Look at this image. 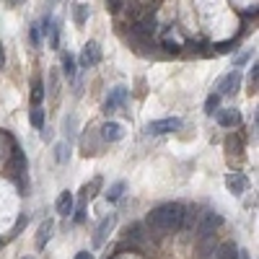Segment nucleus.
<instances>
[{
  "label": "nucleus",
  "instance_id": "nucleus-12",
  "mask_svg": "<svg viewBox=\"0 0 259 259\" xmlns=\"http://www.w3.org/2000/svg\"><path fill=\"white\" fill-rule=\"evenodd\" d=\"M99 135H101V140H106V143H117V140H122V135H124V127H122L119 122H104Z\"/></svg>",
  "mask_w": 259,
  "mask_h": 259
},
{
  "label": "nucleus",
  "instance_id": "nucleus-13",
  "mask_svg": "<svg viewBox=\"0 0 259 259\" xmlns=\"http://www.w3.org/2000/svg\"><path fill=\"white\" fill-rule=\"evenodd\" d=\"M52 233H55V221H52V218L41 221V226H39V231H36V241H34L39 251H41V249L47 246V241L52 239Z\"/></svg>",
  "mask_w": 259,
  "mask_h": 259
},
{
  "label": "nucleus",
  "instance_id": "nucleus-17",
  "mask_svg": "<svg viewBox=\"0 0 259 259\" xmlns=\"http://www.w3.org/2000/svg\"><path fill=\"white\" fill-rule=\"evenodd\" d=\"M75 124H78V119H75V114H68L62 119V133H65V143H73L75 140Z\"/></svg>",
  "mask_w": 259,
  "mask_h": 259
},
{
  "label": "nucleus",
  "instance_id": "nucleus-21",
  "mask_svg": "<svg viewBox=\"0 0 259 259\" xmlns=\"http://www.w3.org/2000/svg\"><path fill=\"white\" fill-rule=\"evenodd\" d=\"M122 194H124V182H114L109 189H106V200H109V202H117Z\"/></svg>",
  "mask_w": 259,
  "mask_h": 259
},
{
  "label": "nucleus",
  "instance_id": "nucleus-31",
  "mask_svg": "<svg viewBox=\"0 0 259 259\" xmlns=\"http://www.w3.org/2000/svg\"><path fill=\"white\" fill-rule=\"evenodd\" d=\"M52 24H55V18H52V16H45V18H41V26H39V29H41V34H45V36L50 34Z\"/></svg>",
  "mask_w": 259,
  "mask_h": 259
},
{
  "label": "nucleus",
  "instance_id": "nucleus-19",
  "mask_svg": "<svg viewBox=\"0 0 259 259\" xmlns=\"http://www.w3.org/2000/svg\"><path fill=\"white\" fill-rule=\"evenodd\" d=\"M41 101H45V83H41L39 78L31 83V104L34 106H39Z\"/></svg>",
  "mask_w": 259,
  "mask_h": 259
},
{
  "label": "nucleus",
  "instance_id": "nucleus-39",
  "mask_svg": "<svg viewBox=\"0 0 259 259\" xmlns=\"http://www.w3.org/2000/svg\"><path fill=\"white\" fill-rule=\"evenodd\" d=\"M0 70H6V52H3V45H0Z\"/></svg>",
  "mask_w": 259,
  "mask_h": 259
},
{
  "label": "nucleus",
  "instance_id": "nucleus-32",
  "mask_svg": "<svg viewBox=\"0 0 259 259\" xmlns=\"http://www.w3.org/2000/svg\"><path fill=\"white\" fill-rule=\"evenodd\" d=\"M26 223H29V215L24 212V215L18 218V223H16V228H13V233H11V236H18L21 231H24V226H26Z\"/></svg>",
  "mask_w": 259,
  "mask_h": 259
},
{
  "label": "nucleus",
  "instance_id": "nucleus-34",
  "mask_svg": "<svg viewBox=\"0 0 259 259\" xmlns=\"http://www.w3.org/2000/svg\"><path fill=\"white\" fill-rule=\"evenodd\" d=\"M236 45H239V41H223V45H215V50H218V52H231V50H236Z\"/></svg>",
  "mask_w": 259,
  "mask_h": 259
},
{
  "label": "nucleus",
  "instance_id": "nucleus-5",
  "mask_svg": "<svg viewBox=\"0 0 259 259\" xmlns=\"http://www.w3.org/2000/svg\"><path fill=\"white\" fill-rule=\"evenodd\" d=\"M133 31L135 36H143V39H153V34L158 31V24H156V16L150 13V16H140L135 24H133Z\"/></svg>",
  "mask_w": 259,
  "mask_h": 259
},
{
  "label": "nucleus",
  "instance_id": "nucleus-11",
  "mask_svg": "<svg viewBox=\"0 0 259 259\" xmlns=\"http://www.w3.org/2000/svg\"><path fill=\"white\" fill-rule=\"evenodd\" d=\"M215 117H218V124L221 127H228V130L241 124V112L239 109H218V112H215Z\"/></svg>",
  "mask_w": 259,
  "mask_h": 259
},
{
  "label": "nucleus",
  "instance_id": "nucleus-33",
  "mask_svg": "<svg viewBox=\"0 0 259 259\" xmlns=\"http://www.w3.org/2000/svg\"><path fill=\"white\" fill-rule=\"evenodd\" d=\"M163 50L171 52V55H179V45H177V41H171V39H163Z\"/></svg>",
  "mask_w": 259,
  "mask_h": 259
},
{
  "label": "nucleus",
  "instance_id": "nucleus-40",
  "mask_svg": "<svg viewBox=\"0 0 259 259\" xmlns=\"http://www.w3.org/2000/svg\"><path fill=\"white\" fill-rule=\"evenodd\" d=\"M11 3H13V6H18V3H21V0H11Z\"/></svg>",
  "mask_w": 259,
  "mask_h": 259
},
{
  "label": "nucleus",
  "instance_id": "nucleus-27",
  "mask_svg": "<svg viewBox=\"0 0 259 259\" xmlns=\"http://www.w3.org/2000/svg\"><path fill=\"white\" fill-rule=\"evenodd\" d=\"M47 39H50V47H52V50H57V47H60V21H55V24H52V29H50Z\"/></svg>",
  "mask_w": 259,
  "mask_h": 259
},
{
  "label": "nucleus",
  "instance_id": "nucleus-20",
  "mask_svg": "<svg viewBox=\"0 0 259 259\" xmlns=\"http://www.w3.org/2000/svg\"><path fill=\"white\" fill-rule=\"evenodd\" d=\"M226 150H228V156H241V138L228 135L226 138Z\"/></svg>",
  "mask_w": 259,
  "mask_h": 259
},
{
  "label": "nucleus",
  "instance_id": "nucleus-8",
  "mask_svg": "<svg viewBox=\"0 0 259 259\" xmlns=\"http://www.w3.org/2000/svg\"><path fill=\"white\" fill-rule=\"evenodd\" d=\"M99 62H101V47L96 45V41H89L80 52V65L83 68H94V65H99Z\"/></svg>",
  "mask_w": 259,
  "mask_h": 259
},
{
  "label": "nucleus",
  "instance_id": "nucleus-14",
  "mask_svg": "<svg viewBox=\"0 0 259 259\" xmlns=\"http://www.w3.org/2000/svg\"><path fill=\"white\" fill-rule=\"evenodd\" d=\"M55 207H57V212L62 215V218H68V215H73V210H75V202H73V192H60V197H57V202H55Z\"/></svg>",
  "mask_w": 259,
  "mask_h": 259
},
{
  "label": "nucleus",
  "instance_id": "nucleus-42",
  "mask_svg": "<svg viewBox=\"0 0 259 259\" xmlns=\"http://www.w3.org/2000/svg\"><path fill=\"white\" fill-rule=\"evenodd\" d=\"M26 259H29V256H26Z\"/></svg>",
  "mask_w": 259,
  "mask_h": 259
},
{
  "label": "nucleus",
  "instance_id": "nucleus-30",
  "mask_svg": "<svg viewBox=\"0 0 259 259\" xmlns=\"http://www.w3.org/2000/svg\"><path fill=\"white\" fill-rule=\"evenodd\" d=\"M29 41H31V47H39V45H41V34H39L36 26L29 29Z\"/></svg>",
  "mask_w": 259,
  "mask_h": 259
},
{
  "label": "nucleus",
  "instance_id": "nucleus-35",
  "mask_svg": "<svg viewBox=\"0 0 259 259\" xmlns=\"http://www.w3.org/2000/svg\"><path fill=\"white\" fill-rule=\"evenodd\" d=\"M106 8H109L112 13H119V8H122V3H119V0H106Z\"/></svg>",
  "mask_w": 259,
  "mask_h": 259
},
{
  "label": "nucleus",
  "instance_id": "nucleus-38",
  "mask_svg": "<svg viewBox=\"0 0 259 259\" xmlns=\"http://www.w3.org/2000/svg\"><path fill=\"white\" fill-rule=\"evenodd\" d=\"M75 259H96V256H94L91 251H78V254H75Z\"/></svg>",
  "mask_w": 259,
  "mask_h": 259
},
{
  "label": "nucleus",
  "instance_id": "nucleus-41",
  "mask_svg": "<svg viewBox=\"0 0 259 259\" xmlns=\"http://www.w3.org/2000/svg\"><path fill=\"white\" fill-rule=\"evenodd\" d=\"M52 3H55V0H52Z\"/></svg>",
  "mask_w": 259,
  "mask_h": 259
},
{
  "label": "nucleus",
  "instance_id": "nucleus-24",
  "mask_svg": "<svg viewBox=\"0 0 259 259\" xmlns=\"http://www.w3.org/2000/svg\"><path fill=\"white\" fill-rule=\"evenodd\" d=\"M73 18H75V24H78V26H83V24H85V18H89V6H83V3H75Z\"/></svg>",
  "mask_w": 259,
  "mask_h": 259
},
{
  "label": "nucleus",
  "instance_id": "nucleus-16",
  "mask_svg": "<svg viewBox=\"0 0 259 259\" xmlns=\"http://www.w3.org/2000/svg\"><path fill=\"white\" fill-rule=\"evenodd\" d=\"M80 148H83V156H96V153H99L96 133H85V135H83V140H80Z\"/></svg>",
  "mask_w": 259,
  "mask_h": 259
},
{
  "label": "nucleus",
  "instance_id": "nucleus-18",
  "mask_svg": "<svg viewBox=\"0 0 259 259\" xmlns=\"http://www.w3.org/2000/svg\"><path fill=\"white\" fill-rule=\"evenodd\" d=\"M75 57L70 55V52H62V73H65V78H75Z\"/></svg>",
  "mask_w": 259,
  "mask_h": 259
},
{
  "label": "nucleus",
  "instance_id": "nucleus-2",
  "mask_svg": "<svg viewBox=\"0 0 259 259\" xmlns=\"http://www.w3.org/2000/svg\"><path fill=\"white\" fill-rule=\"evenodd\" d=\"M221 226H223V215H218V212L207 210V212H202V218H200L197 236H200V239H212V233L218 231Z\"/></svg>",
  "mask_w": 259,
  "mask_h": 259
},
{
  "label": "nucleus",
  "instance_id": "nucleus-4",
  "mask_svg": "<svg viewBox=\"0 0 259 259\" xmlns=\"http://www.w3.org/2000/svg\"><path fill=\"white\" fill-rule=\"evenodd\" d=\"M182 127V119L179 117H166V119H153L148 122L145 133L148 135H166V133H174V130Z\"/></svg>",
  "mask_w": 259,
  "mask_h": 259
},
{
  "label": "nucleus",
  "instance_id": "nucleus-6",
  "mask_svg": "<svg viewBox=\"0 0 259 259\" xmlns=\"http://www.w3.org/2000/svg\"><path fill=\"white\" fill-rule=\"evenodd\" d=\"M239 89H241V73L233 68V70L218 83V96H233Z\"/></svg>",
  "mask_w": 259,
  "mask_h": 259
},
{
  "label": "nucleus",
  "instance_id": "nucleus-25",
  "mask_svg": "<svg viewBox=\"0 0 259 259\" xmlns=\"http://www.w3.org/2000/svg\"><path fill=\"white\" fill-rule=\"evenodd\" d=\"M29 122H31L36 130H41V127H45V109H39V106H34L31 114H29Z\"/></svg>",
  "mask_w": 259,
  "mask_h": 259
},
{
  "label": "nucleus",
  "instance_id": "nucleus-23",
  "mask_svg": "<svg viewBox=\"0 0 259 259\" xmlns=\"http://www.w3.org/2000/svg\"><path fill=\"white\" fill-rule=\"evenodd\" d=\"M101 187V177H96L91 184H83V189H80V194H83V200H91L94 194H96V189Z\"/></svg>",
  "mask_w": 259,
  "mask_h": 259
},
{
  "label": "nucleus",
  "instance_id": "nucleus-22",
  "mask_svg": "<svg viewBox=\"0 0 259 259\" xmlns=\"http://www.w3.org/2000/svg\"><path fill=\"white\" fill-rule=\"evenodd\" d=\"M218 106H221V96H218V94H210L207 101H205V114L212 117L215 112H218Z\"/></svg>",
  "mask_w": 259,
  "mask_h": 259
},
{
  "label": "nucleus",
  "instance_id": "nucleus-37",
  "mask_svg": "<svg viewBox=\"0 0 259 259\" xmlns=\"http://www.w3.org/2000/svg\"><path fill=\"white\" fill-rule=\"evenodd\" d=\"M50 85H52L50 94H52V96H57V75H55V73H52V78H50Z\"/></svg>",
  "mask_w": 259,
  "mask_h": 259
},
{
  "label": "nucleus",
  "instance_id": "nucleus-3",
  "mask_svg": "<svg viewBox=\"0 0 259 259\" xmlns=\"http://www.w3.org/2000/svg\"><path fill=\"white\" fill-rule=\"evenodd\" d=\"M127 101H130V91L124 89V85H114V89L109 91V96H106V101H104V114H114Z\"/></svg>",
  "mask_w": 259,
  "mask_h": 259
},
{
  "label": "nucleus",
  "instance_id": "nucleus-26",
  "mask_svg": "<svg viewBox=\"0 0 259 259\" xmlns=\"http://www.w3.org/2000/svg\"><path fill=\"white\" fill-rule=\"evenodd\" d=\"M127 241H130V244L143 241V226H140V223H135V226H130V228H127Z\"/></svg>",
  "mask_w": 259,
  "mask_h": 259
},
{
  "label": "nucleus",
  "instance_id": "nucleus-1",
  "mask_svg": "<svg viewBox=\"0 0 259 259\" xmlns=\"http://www.w3.org/2000/svg\"><path fill=\"white\" fill-rule=\"evenodd\" d=\"M184 212L187 207L182 202H166L156 210H150L148 212V218H145V226L148 231L153 233V236H166V233H174L182 228L184 223Z\"/></svg>",
  "mask_w": 259,
  "mask_h": 259
},
{
  "label": "nucleus",
  "instance_id": "nucleus-28",
  "mask_svg": "<svg viewBox=\"0 0 259 259\" xmlns=\"http://www.w3.org/2000/svg\"><path fill=\"white\" fill-rule=\"evenodd\" d=\"M256 85H259V65L254 62L249 70V94H256Z\"/></svg>",
  "mask_w": 259,
  "mask_h": 259
},
{
  "label": "nucleus",
  "instance_id": "nucleus-9",
  "mask_svg": "<svg viewBox=\"0 0 259 259\" xmlns=\"http://www.w3.org/2000/svg\"><path fill=\"white\" fill-rule=\"evenodd\" d=\"M226 187H228L231 194H236V197H239V194H244V192L249 189V179L241 174V171H233V174L226 177Z\"/></svg>",
  "mask_w": 259,
  "mask_h": 259
},
{
  "label": "nucleus",
  "instance_id": "nucleus-29",
  "mask_svg": "<svg viewBox=\"0 0 259 259\" xmlns=\"http://www.w3.org/2000/svg\"><path fill=\"white\" fill-rule=\"evenodd\" d=\"M55 150H57V153H55V156H57V163H65V161L70 158V145H68V143H60Z\"/></svg>",
  "mask_w": 259,
  "mask_h": 259
},
{
  "label": "nucleus",
  "instance_id": "nucleus-7",
  "mask_svg": "<svg viewBox=\"0 0 259 259\" xmlns=\"http://www.w3.org/2000/svg\"><path fill=\"white\" fill-rule=\"evenodd\" d=\"M117 226V215L114 212H109V215H106V218L96 226V233H94V246H101L104 241H106V236H109L112 233V228Z\"/></svg>",
  "mask_w": 259,
  "mask_h": 259
},
{
  "label": "nucleus",
  "instance_id": "nucleus-10",
  "mask_svg": "<svg viewBox=\"0 0 259 259\" xmlns=\"http://www.w3.org/2000/svg\"><path fill=\"white\" fill-rule=\"evenodd\" d=\"M11 171H13V177L21 182V177H24V171H26V156H24V150H21L18 145H13L11 150Z\"/></svg>",
  "mask_w": 259,
  "mask_h": 259
},
{
  "label": "nucleus",
  "instance_id": "nucleus-36",
  "mask_svg": "<svg viewBox=\"0 0 259 259\" xmlns=\"http://www.w3.org/2000/svg\"><path fill=\"white\" fill-rule=\"evenodd\" d=\"M83 221H85V207L80 205V207L75 210V223H83Z\"/></svg>",
  "mask_w": 259,
  "mask_h": 259
},
{
  "label": "nucleus",
  "instance_id": "nucleus-15",
  "mask_svg": "<svg viewBox=\"0 0 259 259\" xmlns=\"http://www.w3.org/2000/svg\"><path fill=\"white\" fill-rule=\"evenodd\" d=\"M210 259H239V249H236V244L233 241H223L218 249L212 251V256Z\"/></svg>",
  "mask_w": 259,
  "mask_h": 259
}]
</instances>
